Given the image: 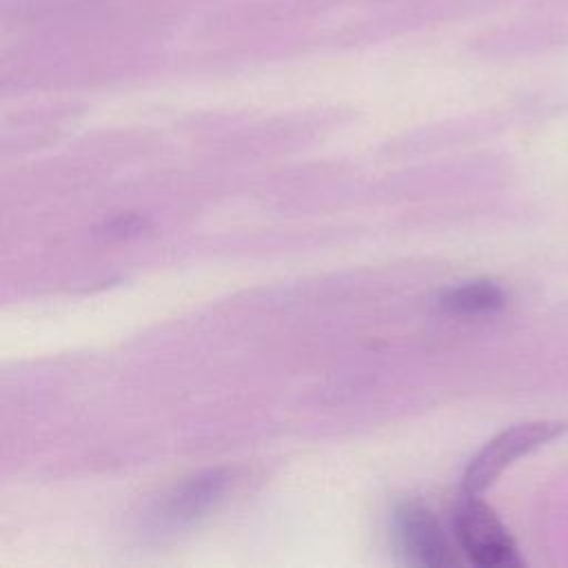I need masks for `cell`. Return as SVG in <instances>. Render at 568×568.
<instances>
[{
  "label": "cell",
  "instance_id": "cell-1",
  "mask_svg": "<svg viewBox=\"0 0 568 568\" xmlns=\"http://www.w3.org/2000/svg\"><path fill=\"white\" fill-rule=\"evenodd\" d=\"M566 430L568 424L559 419H532L504 428L493 439H488L468 462L462 477L464 493H484L508 466L561 437Z\"/></svg>",
  "mask_w": 568,
  "mask_h": 568
},
{
  "label": "cell",
  "instance_id": "cell-2",
  "mask_svg": "<svg viewBox=\"0 0 568 568\" xmlns=\"http://www.w3.org/2000/svg\"><path fill=\"white\" fill-rule=\"evenodd\" d=\"M453 530L459 550L479 568H517L524 564L515 539L499 515L477 495L464 493L453 510Z\"/></svg>",
  "mask_w": 568,
  "mask_h": 568
},
{
  "label": "cell",
  "instance_id": "cell-3",
  "mask_svg": "<svg viewBox=\"0 0 568 568\" xmlns=\"http://www.w3.org/2000/svg\"><path fill=\"white\" fill-rule=\"evenodd\" d=\"M393 521L399 548L410 561L422 566H450L457 561L439 521L422 504H399Z\"/></svg>",
  "mask_w": 568,
  "mask_h": 568
},
{
  "label": "cell",
  "instance_id": "cell-4",
  "mask_svg": "<svg viewBox=\"0 0 568 568\" xmlns=\"http://www.w3.org/2000/svg\"><path fill=\"white\" fill-rule=\"evenodd\" d=\"M226 486H229V475L224 470H206L202 475H195L173 490L160 517L178 526L193 521L222 499Z\"/></svg>",
  "mask_w": 568,
  "mask_h": 568
},
{
  "label": "cell",
  "instance_id": "cell-5",
  "mask_svg": "<svg viewBox=\"0 0 568 568\" xmlns=\"http://www.w3.org/2000/svg\"><path fill=\"white\" fill-rule=\"evenodd\" d=\"M506 304L504 288L493 280H473L448 288L439 306L455 317H481L490 315Z\"/></svg>",
  "mask_w": 568,
  "mask_h": 568
}]
</instances>
